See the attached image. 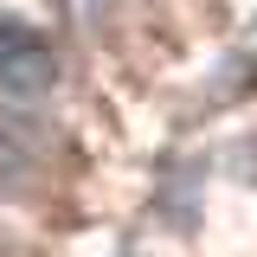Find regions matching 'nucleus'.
Here are the masks:
<instances>
[{"label": "nucleus", "instance_id": "nucleus-1", "mask_svg": "<svg viewBox=\"0 0 257 257\" xmlns=\"http://www.w3.org/2000/svg\"><path fill=\"white\" fill-rule=\"evenodd\" d=\"M58 90V58L20 26H0V109L32 116L45 96Z\"/></svg>", "mask_w": 257, "mask_h": 257}, {"label": "nucleus", "instance_id": "nucleus-2", "mask_svg": "<svg viewBox=\"0 0 257 257\" xmlns=\"http://www.w3.org/2000/svg\"><path fill=\"white\" fill-rule=\"evenodd\" d=\"M20 180H26V148L13 135H0V193H13Z\"/></svg>", "mask_w": 257, "mask_h": 257}]
</instances>
